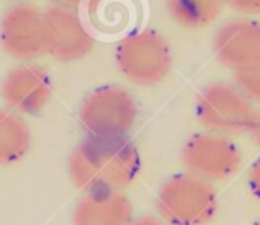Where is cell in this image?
<instances>
[{"instance_id":"cell-1","label":"cell","mask_w":260,"mask_h":225,"mask_svg":"<svg viewBox=\"0 0 260 225\" xmlns=\"http://www.w3.org/2000/svg\"><path fill=\"white\" fill-rule=\"evenodd\" d=\"M142 157L128 136H88L72 152L69 174L82 192L123 190L139 175Z\"/></svg>"},{"instance_id":"cell-2","label":"cell","mask_w":260,"mask_h":225,"mask_svg":"<svg viewBox=\"0 0 260 225\" xmlns=\"http://www.w3.org/2000/svg\"><path fill=\"white\" fill-rule=\"evenodd\" d=\"M218 210V195L210 181L183 172L169 177L157 195L158 216L168 225H206Z\"/></svg>"},{"instance_id":"cell-3","label":"cell","mask_w":260,"mask_h":225,"mask_svg":"<svg viewBox=\"0 0 260 225\" xmlns=\"http://www.w3.org/2000/svg\"><path fill=\"white\" fill-rule=\"evenodd\" d=\"M114 58L120 73L142 87L161 82L172 69L171 47L154 29H142L123 37L116 47Z\"/></svg>"},{"instance_id":"cell-4","label":"cell","mask_w":260,"mask_h":225,"mask_svg":"<svg viewBox=\"0 0 260 225\" xmlns=\"http://www.w3.org/2000/svg\"><path fill=\"white\" fill-rule=\"evenodd\" d=\"M195 113L207 131L236 136L250 131L256 108L235 82H213L200 93Z\"/></svg>"},{"instance_id":"cell-5","label":"cell","mask_w":260,"mask_h":225,"mask_svg":"<svg viewBox=\"0 0 260 225\" xmlns=\"http://www.w3.org/2000/svg\"><path fill=\"white\" fill-rule=\"evenodd\" d=\"M137 114L136 99L126 88L102 85L84 99L79 122L88 136L123 137L134 128Z\"/></svg>"},{"instance_id":"cell-6","label":"cell","mask_w":260,"mask_h":225,"mask_svg":"<svg viewBox=\"0 0 260 225\" xmlns=\"http://www.w3.org/2000/svg\"><path fill=\"white\" fill-rule=\"evenodd\" d=\"M180 158L186 172L210 183L232 178L242 163L238 145L229 136L212 131L190 136L183 143Z\"/></svg>"},{"instance_id":"cell-7","label":"cell","mask_w":260,"mask_h":225,"mask_svg":"<svg viewBox=\"0 0 260 225\" xmlns=\"http://www.w3.org/2000/svg\"><path fill=\"white\" fill-rule=\"evenodd\" d=\"M0 41L5 52L20 61H30L49 53L44 14L26 3L11 6L0 23Z\"/></svg>"},{"instance_id":"cell-8","label":"cell","mask_w":260,"mask_h":225,"mask_svg":"<svg viewBox=\"0 0 260 225\" xmlns=\"http://www.w3.org/2000/svg\"><path fill=\"white\" fill-rule=\"evenodd\" d=\"M43 14L49 30V53L55 59L61 62L76 61L93 49L94 38L75 8L52 3Z\"/></svg>"},{"instance_id":"cell-9","label":"cell","mask_w":260,"mask_h":225,"mask_svg":"<svg viewBox=\"0 0 260 225\" xmlns=\"http://www.w3.org/2000/svg\"><path fill=\"white\" fill-rule=\"evenodd\" d=\"M216 59L233 72L260 67V21L232 20L219 26L213 35Z\"/></svg>"},{"instance_id":"cell-10","label":"cell","mask_w":260,"mask_h":225,"mask_svg":"<svg viewBox=\"0 0 260 225\" xmlns=\"http://www.w3.org/2000/svg\"><path fill=\"white\" fill-rule=\"evenodd\" d=\"M2 96L9 110L18 114H37L50 101V76L37 64L17 66L6 75Z\"/></svg>"},{"instance_id":"cell-11","label":"cell","mask_w":260,"mask_h":225,"mask_svg":"<svg viewBox=\"0 0 260 225\" xmlns=\"http://www.w3.org/2000/svg\"><path fill=\"white\" fill-rule=\"evenodd\" d=\"M134 209L120 190L88 192L75 207L73 225H128Z\"/></svg>"},{"instance_id":"cell-12","label":"cell","mask_w":260,"mask_h":225,"mask_svg":"<svg viewBox=\"0 0 260 225\" xmlns=\"http://www.w3.org/2000/svg\"><path fill=\"white\" fill-rule=\"evenodd\" d=\"M30 148V131L12 110H0V166L21 160Z\"/></svg>"},{"instance_id":"cell-13","label":"cell","mask_w":260,"mask_h":225,"mask_svg":"<svg viewBox=\"0 0 260 225\" xmlns=\"http://www.w3.org/2000/svg\"><path fill=\"white\" fill-rule=\"evenodd\" d=\"M225 0H166L169 15L186 29L210 26L219 15Z\"/></svg>"},{"instance_id":"cell-14","label":"cell","mask_w":260,"mask_h":225,"mask_svg":"<svg viewBox=\"0 0 260 225\" xmlns=\"http://www.w3.org/2000/svg\"><path fill=\"white\" fill-rule=\"evenodd\" d=\"M235 84L253 104L260 105V67L235 72Z\"/></svg>"},{"instance_id":"cell-15","label":"cell","mask_w":260,"mask_h":225,"mask_svg":"<svg viewBox=\"0 0 260 225\" xmlns=\"http://www.w3.org/2000/svg\"><path fill=\"white\" fill-rule=\"evenodd\" d=\"M225 5L242 15H260V0H225Z\"/></svg>"},{"instance_id":"cell-16","label":"cell","mask_w":260,"mask_h":225,"mask_svg":"<svg viewBox=\"0 0 260 225\" xmlns=\"http://www.w3.org/2000/svg\"><path fill=\"white\" fill-rule=\"evenodd\" d=\"M248 187L253 197L260 201V157L251 165L248 172Z\"/></svg>"},{"instance_id":"cell-17","label":"cell","mask_w":260,"mask_h":225,"mask_svg":"<svg viewBox=\"0 0 260 225\" xmlns=\"http://www.w3.org/2000/svg\"><path fill=\"white\" fill-rule=\"evenodd\" d=\"M128 225H168L160 216H152V215H142L137 218H133Z\"/></svg>"},{"instance_id":"cell-18","label":"cell","mask_w":260,"mask_h":225,"mask_svg":"<svg viewBox=\"0 0 260 225\" xmlns=\"http://www.w3.org/2000/svg\"><path fill=\"white\" fill-rule=\"evenodd\" d=\"M248 133L253 137V140L257 143V146H260V108L256 110V114H254V119H253V123H251Z\"/></svg>"},{"instance_id":"cell-19","label":"cell","mask_w":260,"mask_h":225,"mask_svg":"<svg viewBox=\"0 0 260 225\" xmlns=\"http://www.w3.org/2000/svg\"><path fill=\"white\" fill-rule=\"evenodd\" d=\"M56 5H64V6H70V8H76L82 0H52Z\"/></svg>"},{"instance_id":"cell-20","label":"cell","mask_w":260,"mask_h":225,"mask_svg":"<svg viewBox=\"0 0 260 225\" xmlns=\"http://www.w3.org/2000/svg\"><path fill=\"white\" fill-rule=\"evenodd\" d=\"M254 225H260V219H259V221H257V222H256V224H254Z\"/></svg>"},{"instance_id":"cell-21","label":"cell","mask_w":260,"mask_h":225,"mask_svg":"<svg viewBox=\"0 0 260 225\" xmlns=\"http://www.w3.org/2000/svg\"><path fill=\"white\" fill-rule=\"evenodd\" d=\"M18 2H23V0H18Z\"/></svg>"}]
</instances>
